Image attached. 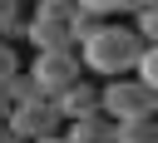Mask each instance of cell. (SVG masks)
I'll list each match as a JSON object with an SVG mask.
<instances>
[{"label": "cell", "instance_id": "1", "mask_svg": "<svg viewBox=\"0 0 158 143\" xmlns=\"http://www.w3.org/2000/svg\"><path fill=\"white\" fill-rule=\"evenodd\" d=\"M138 54H143V35L133 25H114V20H99V30L79 44V64L84 74H133L138 69Z\"/></svg>", "mask_w": 158, "mask_h": 143}, {"label": "cell", "instance_id": "2", "mask_svg": "<svg viewBox=\"0 0 158 143\" xmlns=\"http://www.w3.org/2000/svg\"><path fill=\"white\" fill-rule=\"evenodd\" d=\"M153 108H158V89H148L138 74H118V79H104L99 84V113H109L114 123L148 118Z\"/></svg>", "mask_w": 158, "mask_h": 143}, {"label": "cell", "instance_id": "3", "mask_svg": "<svg viewBox=\"0 0 158 143\" xmlns=\"http://www.w3.org/2000/svg\"><path fill=\"white\" fill-rule=\"evenodd\" d=\"M30 74H35V84H40L44 99H59L69 84L84 79V64H79V49H49V54H35Z\"/></svg>", "mask_w": 158, "mask_h": 143}, {"label": "cell", "instance_id": "4", "mask_svg": "<svg viewBox=\"0 0 158 143\" xmlns=\"http://www.w3.org/2000/svg\"><path fill=\"white\" fill-rule=\"evenodd\" d=\"M10 128H15L20 143H30V138H44V133H64V113L54 108V99H30V104L10 108Z\"/></svg>", "mask_w": 158, "mask_h": 143}, {"label": "cell", "instance_id": "5", "mask_svg": "<svg viewBox=\"0 0 158 143\" xmlns=\"http://www.w3.org/2000/svg\"><path fill=\"white\" fill-rule=\"evenodd\" d=\"M25 39L35 44V54H49V49H79L74 30H69V25H49V20H30V25H25Z\"/></svg>", "mask_w": 158, "mask_h": 143}, {"label": "cell", "instance_id": "6", "mask_svg": "<svg viewBox=\"0 0 158 143\" xmlns=\"http://www.w3.org/2000/svg\"><path fill=\"white\" fill-rule=\"evenodd\" d=\"M54 108L64 113V123H69V118H84V113H99V84H89V79L69 84V89L54 99Z\"/></svg>", "mask_w": 158, "mask_h": 143}, {"label": "cell", "instance_id": "7", "mask_svg": "<svg viewBox=\"0 0 158 143\" xmlns=\"http://www.w3.org/2000/svg\"><path fill=\"white\" fill-rule=\"evenodd\" d=\"M114 118L109 113H84V118H69L64 123V138L69 143H114Z\"/></svg>", "mask_w": 158, "mask_h": 143}, {"label": "cell", "instance_id": "8", "mask_svg": "<svg viewBox=\"0 0 158 143\" xmlns=\"http://www.w3.org/2000/svg\"><path fill=\"white\" fill-rule=\"evenodd\" d=\"M114 143H158V113L148 118H123L114 128Z\"/></svg>", "mask_w": 158, "mask_h": 143}, {"label": "cell", "instance_id": "9", "mask_svg": "<svg viewBox=\"0 0 158 143\" xmlns=\"http://www.w3.org/2000/svg\"><path fill=\"white\" fill-rule=\"evenodd\" d=\"M35 20H49V25H69V30H74L79 5H74V0H40V5H35Z\"/></svg>", "mask_w": 158, "mask_h": 143}, {"label": "cell", "instance_id": "10", "mask_svg": "<svg viewBox=\"0 0 158 143\" xmlns=\"http://www.w3.org/2000/svg\"><path fill=\"white\" fill-rule=\"evenodd\" d=\"M5 94H10V104H30V99H44L30 69H20V74H10V84H5Z\"/></svg>", "mask_w": 158, "mask_h": 143}, {"label": "cell", "instance_id": "11", "mask_svg": "<svg viewBox=\"0 0 158 143\" xmlns=\"http://www.w3.org/2000/svg\"><path fill=\"white\" fill-rule=\"evenodd\" d=\"M10 35H25V20H20V0H0V39Z\"/></svg>", "mask_w": 158, "mask_h": 143}, {"label": "cell", "instance_id": "12", "mask_svg": "<svg viewBox=\"0 0 158 143\" xmlns=\"http://www.w3.org/2000/svg\"><path fill=\"white\" fill-rule=\"evenodd\" d=\"M148 89H158V44H143V54H138V69H133Z\"/></svg>", "mask_w": 158, "mask_h": 143}, {"label": "cell", "instance_id": "13", "mask_svg": "<svg viewBox=\"0 0 158 143\" xmlns=\"http://www.w3.org/2000/svg\"><path fill=\"white\" fill-rule=\"evenodd\" d=\"M84 15H94V20H109V15H123V0H74Z\"/></svg>", "mask_w": 158, "mask_h": 143}, {"label": "cell", "instance_id": "14", "mask_svg": "<svg viewBox=\"0 0 158 143\" xmlns=\"http://www.w3.org/2000/svg\"><path fill=\"white\" fill-rule=\"evenodd\" d=\"M133 30L143 35V44H158V10H143V15H133Z\"/></svg>", "mask_w": 158, "mask_h": 143}, {"label": "cell", "instance_id": "15", "mask_svg": "<svg viewBox=\"0 0 158 143\" xmlns=\"http://www.w3.org/2000/svg\"><path fill=\"white\" fill-rule=\"evenodd\" d=\"M10 74H20V59H15L10 39H0V84H10Z\"/></svg>", "mask_w": 158, "mask_h": 143}, {"label": "cell", "instance_id": "16", "mask_svg": "<svg viewBox=\"0 0 158 143\" xmlns=\"http://www.w3.org/2000/svg\"><path fill=\"white\" fill-rule=\"evenodd\" d=\"M143 10H158V0H123V15H143Z\"/></svg>", "mask_w": 158, "mask_h": 143}, {"label": "cell", "instance_id": "17", "mask_svg": "<svg viewBox=\"0 0 158 143\" xmlns=\"http://www.w3.org/2000/svg\"><path fill=\"white\" fill-rule=\"evenodd\" d=\"M0 143H20V138H15V128H10V118H0Z\"/></svg>", "mask_w": 158, "mask_h": 143}, {"label": "cell", "instance_id": "18", "mask_svg": "<svg viewBox=\"0 0 158 143\" xmlns=\"http://www.w3.org/2000/svg\"><path fill=\"white\" fill-rule=\"evenodd\" d=\"M10 108H15V104H10V94H5V84H0V118H10Z\"/></svg>", "mask_w": 158, "mask_h": 143}, {"label": "cell", "instance_id": "19", "mask_svg": "<svg viewBox=\"0 0 158 143\" xmlns=\"http://www.w3.org/2000/svg\"><path fill=\"white\" fill-rule=\"evenodd\" d=\"M30 143H69L64 133H44V138H30Z\"/></svg>", "mask_w": 158, "mask_h": 143}, {"label": "cell", "instance_id": "20", "mask_svg": "<svg viewBox=\"0 0 158 143\" xmlns=\"http://www.w3.org/2000/svg\"><path fill=\"white\" fill-rule=\"evenodd\" d=\"M153 113H158V108H153Z\"/></svg>", "mask_w": 158, "mask_h": 143}]
</instances>
